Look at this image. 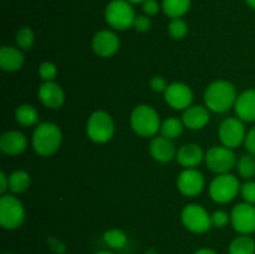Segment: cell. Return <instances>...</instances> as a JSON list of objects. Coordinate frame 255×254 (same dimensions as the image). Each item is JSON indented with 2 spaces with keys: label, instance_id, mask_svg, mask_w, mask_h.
I'll list each match as a JSON object with an SVG mask.
<instances>
[{
  "label": "cell",
  "instance_id": "32",
  "mask_svg": "<svg viewBox=\"0 0 255 254\" xmlns=\"http://www.w3.org/2000/svg\"><path fill=\"white\" fill-rule=\"evenodd\" d=\"M242 196L247 203L254 204L255 206V182L249 181L241 187Z\"/></svg>",
  "mask_w": 255,
  "mask_h": 254
},
{
  "label": "cell",
  "instance_id": "35",
  "mask_svg": "<svg viewBox=\"0 0 255 254\" xmlns=\"http://www.w3.org/2000/svg\"><path fill=\"white\" fill-rule=\"evenodd\" d=\"M149 86H151V89L154 92H164L167 87H168V85H167V81L162 76H154L152 77Z\"/></svg>",
  "mask_w": 255,
  "mask_h": 254
},
{
  "label": "cell",
  "instance_id": "17",
  "mask_svg": "<svg viewBox=\"0 0 255 254\" xmlns=\"http://www.w3.org/2000/svg\"><path fill=\"white\" fill-rule=\"evenodd\" d=\"M234 110L242 121L255 122V89L247 90L239 95Z\"/></svg>",
  "mask_w": 255,
  "mask_h": 254
},
{
  "label": "cell",
  "instance_id": "3",
  "mask_svg": "<svg viewBox=\"0 0 255 254\" xmlns=\"http://www.w3.org/2000/svg\"><path fill=\"white\" fill-rule=\"evenodd\" d=\"M131 127L141 137H152L161 129V120L153 107L139 105L131 114Z\"/></svg>",
  "mask_w": 255,
  "mask_h": 254
},
{
  "label": "cell",
  "instance_id": "12",
  "mask_svg": "<svg viewBox=\"0 0 255 254\" xmlns=\"http://www.w3.org/2000/svg\"><path fill=\"white\" fill-rule=\"evenodd\" d=\"M164 100L174 110L188 109L193 101V92L191 87L182 82H173L168 85L164 91Z\"/></svg>",
  "mask_w": 255,
  "mask_h": 254
},
{
  "label": "cell",
  "instance_id": "1",
  "mask_svg": "<svg viewBox=\"0 0 255 254\" xmlns=\"http://www.w3.org/2000/svg\"><path fill=\"white\" fill-rule=\"evenodd\" d=\"M237 99V90L233 84L224 80L214 81L207 87L204 92V102L206 107L216 114H223L229 109L234 107Z\"/></svg>",
  "mask_w": 255,
  "mask_h": 254
},
{
  "label": "cell",
  "instance_id": "26",
  "mask_svg": "<svg viewBox=\"0 0 255 254\" xmlns=\"http://www.w3.org/2000/svg\"><path fill=\"white\" fill-rule=\"evenodd\" d=\"M184 125L182 122V120L176 119V117H169V119H166L161 124V134L166 138L174 139L177 137H179L183 132Z\"/></svg>",
  "mask_w": 255,
  "mask_h": 254
},
{
  "label": "cell",
  "instance_id": "16",
  "mask_svg": "<svg viewBox=\"0 0 255 254\" xmlns=\"http://www.w3.org/2000/svg\"><path fill=\"white\" fill-rule=\"evenodd\" d=\"M27 139L25 134L19 131L5 132L0 138V149L2 153L9 156H16L26 149Z\"/></svg>",
  "mask_w": 255,
  "mask_h": 254
},
{
  "label": "cell",
  "instance_id": "34",
  "mask_svg": "<svg viewBox=\"0 0 255 254\" xmlns=\"http://www.w3.org/2000/svg\"><path fill=\"white\" fill-rule=\"evenodd\" d=\"M133 26L137 31L146 32L151 29L152 22L148 16H146V15H139V16H136V19H134Z\"/></svg>",
  "mask_w": 255,
  "mask_h": 254
},
{
  "label": "cell",
  "instance_id": "22",
  "mask_svg": "<svg viewBox=\"0 0 255 254\" xmlns=\"http://www.w3.org/2000/svg\"><path fill=\"white\" fill-rule=\"evenodd\" d=\"M191 6V0H163L162 9L167 16L172 19H178L183 16Z\"/></svg>",
  "mask_w": 255,
  "mask_h": 254
},
{
  "label": "cell",
  "instance_id": "4",
  "mask_svg": "<svg viewBox=\"0 0 255 254\" xmlns=\"http://www.w3.org/2000/svg\"><path fill=\"white\" fill-rule=\"evenodd\" d=\"M25 208L21 201L12 194H2L0 198V224L4 229H16L24 223Z\"/></svg>",
  "mask_w": 255,
  "mask_h": 254
},
{
  "label": "cell",
  "instance_id": "43",
  "mask_svg": "<svg viewBox=\"0 0 255 254\" xmlns=\"http://www.w3.org/2000/svg\"><path fill=\"white\" fill-rule=\"evenodd\" d=\"M128 2H133V4H137V2H143L146 1V0H127Z\"/></svg>",
  "mask_w": 255,
  "mask_h": 254
},
{
  "label": "cell",
  "instance_id": "44",
  "mask_svg": "<svg viewBox=\"0 0 255 254\" xmlns=\"http://www.w3.org/2000/svg\"><path fill=\"white\" fill-rule=\"evenodd\" d=\"M146 254H157V253H156V251H154V249H149V251L146 252Z\"/></svg>",
  "mask_w": 255,
  "mask_h": 254
},
{
  "label": "cell",
  "instance_id": "2",
  "mask_svg": "<svg viewBox=\"0 0 255 254\" xmlns=\"http://www.w3.org/2000/svg\"><path fill=\"white\" fill-rule=\"evenodd\" d=\"M62 141L61 129L52 122H42L32 133V147L39 156L49 157L59 149Z\"/></svg>",
  "mask_w": 255,
  "mask_h": 254
},
{
  "label": "cell",
  "instance_id": "20",
  "mask_svg": "<svg viewBox=\"0 0 255 254\" xmlns=\"http://www.w3.org/2000/svg\"><path fill=\"white\" fill-rule=\"evenodd\" d=\"M24 60V54L20 49L12 46H2L0 49V67L4 71H17L22 67Z\"/></svg>",
  "mask_w": 255,
  "mask_h": 254
},
{
  "label": "cell",
  "instance_id": "18",
  "mask_svg": "<svg viewBox=\"0 0 255 254\" xmlns=\"http://www.w3.org/2000/svg\"><path fill=\"white\" fill-rule=\"evenodd\" d=\"M184 127L189 129H201L209 122V110L204 106L194 105L184 110L182 115Z\"/></svg>",
  "mask_w": 255,
  "mask_h": 254
},
{
  "label": "cell",
  "instance_id": "21",
  "mask_svg": "<svg viewBox=\"0 0 255 254\" xmlns=\"http://www.w3.org/2000/svg\"><path fill=\"white\" fill-rule=\"evenodd\" d=\"M176 157L181 166L186 167V168H193L201 163L202 159L204 158V154L198 144L187 143L178 149Z\"/></svg>",
  "mask_w": 255,
  "mask_h": 254
},
{
  "label": "cell",
  "instance_id": "36",
  "mask_svg": "<svg viewBox=\"0 0 255 254\" xmlns=\"http://www.w3.org/2000/svg\"><path fill=\"white\" fill-rule=\"evenodd\" d=\"M244 144H246V148L248 149L249 153L254 154L255 156V127H253V128L247 133L246 139H244Z\"/></svg>",
  "mask_w": 255,
  "mask_h": 254
},
{
  "label": "cell",
  "instance_id": "30",
  "mask_svg": "<svg viewBox=\"0 0 255 254\" xmlns=\"http://www.w3.org/2000/svg\"><path fill=\"white\" fill-rule=\"evenodd\" d=\"M168 32L173 39L181 40L183 39L184 36L188 32V26H187L186 21L182 20L181 17L178 19H173L168 25Z\"/></svg>",
  "mask_w": 255,
  "mask_h": 254
},
{
  "label": "cell",
  "instance_id": "6",
  "mask_svg": "<svg viewBox=\"0 0 255 254\" xmlns=\"http://www.w3.org/2000/svg\"><path fill=\"white\" fill-rule=\"evenodd\" d=\"M107 24L116 30H126L133 25L136 15L133 7L127 0H114L105 11Z\"/></svg>",
  "mask_w": 255,
  "mask_h": 254
},
{
  "label": "cell",
  "instance_id": "33",
  "mask_svg": "<svg viewBox=\"0 0 255 254\" xmlns=\"http://www.w3.org/2000/svg\"><path fill=\"white\" fill-rule=\"evenodd\" d=\"M229 219H231V217L224 211H217L211 216L212 226L216 227V228H224L229 223Z\"/></svg>",
  "mask_w": 255,
  "mask_h": 254
},
{
  "label": "cell",
  "instance_id": "14",
  "mask_svg": "<svg viewBox=\"0 0 255 254\" xmlns=\"http://www.w3.org/2000/svg\"><path fill=\"white\" fill-rule=\"evenodd\" d=\"M120 47V39L110 30L99 31L92 39V49L99 56L110 57L117 52Z\"/></svg>",
  "mask_w": 255,
  "mask_h": 254
},
{
  "label": "cell",
  "instance_id": "39",
  "mask_svg": "<svg viewBox=\"0 0 255 254\" xmlns=\"http://www.w3.org/2000/svg\"><path fill=\"white\" fill-rule=\"evenodd\" d=\"M7 188H9V177L5 174V172H0V193L5 194Z\"/></svg>",
  "mask_w": 255,
  "mask_h": 254
},
{
  "label": "cell",
  "instance_id": "11",
  "mask_svg": "<svg viewBox=\"0 0 255 254\" xmlns=\"http://www.w3.org/2000/svg\"><path fill=\"white\" fill-rule=\"evenodd\" d=\"M231 222L238 233L249 236L255 232V207L251 203H239L231 213Z\"/></svg>",
  "mask_w": 255,
  "mask_h": 254
},
{
  "label": "cell",
  "instance_id": "27",
  "mask_svg": "<svg viewBox=\"0 0 255 254\" xmlns=\"http://www.w3.org/2000/svg\"><path fill=\"white\" fill-rule=\"evenodd\" d=\"M104 241L112 249H122L127 244V236L121 229H109L105 232Z\"/></svg>",
  "mask_w": 255,
  "mask_h": 254
},
{
  "label": "cell",
  "instance_id": "38",
  "mask_svg": "<svg viewBox=\"0 0 255 254\" xmlns=\"http://www.w3.org/2000/svg\"><path fill=\"white\" fill-rule=\"evenodd\" d=\"M49 244H50V247H51V249H54V251L59 254L65 253V251H66V247H65V244H62L61 242L57 241L56 238H50Z\"/></svg>",
  "mask_w": 255,
  "mask_h": 254
},
{
  "label": "cell",
  "instance_id": "40",
  "mask_svg": "<svg viewBox=\"0 0 255 254\" xmlns=\"http://www.w3.org/2000/svg\"><path fill=\"white\" fill-rule=\"evenodd\" d=\"M194 254H218V253L214 251H212V249H209V248H202V249H198V251H197Z\"/></svg>",
  "mask_w": 255,
  "mask_h": 254
},
{
  "label": "cell",
  "instance_id": "31",
  "mask_svg": "<svg viewBox=\"0 0 255 254\" xmlns=\"http://www.w3.org/2000/svg\"><path fill=\"white\" fill-rule=\"evenodd\" d=\"M39 74L41 76V79L45 80V81H52L56 77L57 69L55 66V64H52V62H42L39 67Z\"/></svg>",
  "mask_w": 255,
  "mask_h": 254
},
{
  "label": "cell",
  "instance_id": "7",
  "mask_svg": "<svg viewBox=\"0 0 255 254\" xmlns=\"http://www.w3.org/2000/svg\"><path fill=\"white\" fill-rule=\"evenodd\" d=\"M239 181L236 176L229 173L218 174L209 186V194L217 203H228L239 193Z\"/></svg>",
  "mask_w": 255,
  "mask_h": 254
},
{
  "label": "cell",
  "instance_id": "23",
  "mask_svg": "<svg viewBox=\"0 0 255 254\" xmlns=\"http://www.w3.org/2000/svg\"><path fill=\"white\" fill-rule=\"evenodd\" d=\"M15 119L22 126H34L39 122V114L31 105H20L15 111Z\"/></svg>",
  "mask_w": 255,
  "mask_h": 254
},
{
  "label": "cell",
  "instance_id": "25",
  "mask_svg": "<svg viewBox=\"0 0 255 254\" xmlns=\"http://www.w3.org/2000/svg\"><path fill=\"white\" fill-rule=\"evenodd\" d=\"M255 242L252 237L244 236L234 239L229 246V254H254Z\"/></svg>",
  "mask_w": 255,
  "mask_h": 254
},
{
  "label": "cell",
  "instance_id": "45",
  "mask_svg": "<svg viewBox=\"0 0 255 254\" xmlns=\"http://www.w3.org/2000/svg\"><path fill=\"white\" fill-rule=\"evenodd\" d=\"M5 254H12V253H5Z\"/></svg>",
  "mask_w": 255,
  "mask_h": 254
},
{
  "label": "cell",
  "instance_id": "19",
  "mask_svg": "<svg viewBox=\"0 0 255 254\" xmlns=\"http://www.w3.org/2000/svg\"><path fill=\"white\" fill-rule=\"evenodd\" d=\"M149 152H151L152 157L161 163H167V162L172 161L174 156H177L176 147H174L172 139L166 138L163 136L154 137L152 139Z\"/></svg>",
  "mask_w": 255,
  "mask_h": 254
},
{
  "label": "cell",
  "instance_id": "9",
  "mask_svg": "<svg viewBox=\"0 0 255 254\" xmlns=\"http://www.w3.org/2000/svg\"><path fill=\"white\" fill-rule=\"evenodd\" d=\"M207 167L212 172L218 174L228 173L237 164V158L232 148L226 146H214L207 151L206 156Z\"/></svg>",
  "mask_w": 255,
  "mask_h": 254
},
{
  "label": "cell",
  "instance_id": "42",
  "mask_svg": "<svg viewBox=\"0 0 255 254\" xmlns=\"http://www.w3.org/2000/svg\"><path fill=\"white\" fill-rule=\"evenodd\" d=\"M95 254H115V253H112V252H109V251H101V252H97V253Z\"/></svg>",
  "mask_w": 255,
  "mask_h": 254
},
{
  "label": "cell",
  "instance_id": "8",
  "mask_svg": "<svg viewBox=\"0 0 255 254\" xmlns=\"http://www.w3.org/2000/svg\"><path fill=\"white\" fill-rule=\"evenodd\" d=\"M183 226L193 233L202 234L212 228L211 216L199 204H187L181 213Z\"/></svg>",
  "mask_w": 255,
  "mask_h": 254
},
{
  "label": "cell",
  "instance_id": "10",
  "mask_svg": "<svg viewBox=\"0 0 255 254\" xmlns=\"http://www.w3.org/2000/svg\"><path fill=\"white\" fill-rule=\"evenodd\" d=\"M219 139L228 148H236L246 139V127L243 121L237 117H228L219 126Z\"/></svg>",
  "mask_w": 255,
  "mask_h": 254
},
{
  "label": "cell",
  "instance_id": "41",
  "mask_svg": "<svg viewBox=\"0 0 255 254\" xmlns=\"http://www.w3.org/2000/svg\"><path fill=\"white\" fill-rule=\"evenodd\" d=\"M247 4L249 5L251 7H253V9L255 10V0H246Z\"/></svg>",
  "mask_w": 255,
  "mask_h": 254
},
{
  "label": "cell",
  "instance_id": "13",
  "mask_svg": "<svg viewBox=\"0 0 255 254\" xmlns=\"http://www.w3.org/2000/svg\"><path fill=\"white\" fill-rule=\"evenodd\" d=\"M177 187L183 196H197L204 188L203 174L196 168H186L177 178Z\"/></svg>",
  "mask_w": 255,
  "mask_h": 254
},
{
  "label": "cell",
  "instance_id": "5",
  "mask_svg": "<svg viewBox=\"0 0 255 254\" xmlns=\"http://www.w3.org/2000/svg\"><path fill=\"white\" fill-rule=\"evenodd\" d=\"M86 133L96 143L109 142L115 133L114 120L106 111H95L87 120Z\"/></svg>",
  "mask_w": 255,
  "mask_h": 254
},
{
  "label": "cell",
  "instance_id": "28",
  "mask_svg": "<svg viewBox=\"0 0 255 254\" xmlns=\"http://www.w3.org/2000/svg\"><path fill=\"white\" fill-rule=\"evenodd\" d=\"M237 167L243 178H253L255 176V156L252 153L243 154L237 162Z\"/></svg>",
  "mask_w": 255,
  "mask_h": 254
},
{
  "label": "cell",
  "instance_id": "24",
  "mask_svg": "<svg viewBox=\"0 0 255 254\" xmlns=\"http://www.w3.org/2000/svg\"><path fill=\"white\" fill-rule=\"evenodd\" d=\"M30 183H31L30 174L21 169L12 172L9 177V189L12 193H22L29 188Z\"/></svg>",
  "mask_w": 255,
  "mask_h": 254
},
{
  "label": "cell",
  "instance_id": "29",
  "mask_svg": "<svg viewBox=\"0 0 255 254\" xmlns=\"http://www.w3.org/2000/svg\"><path fill=\"white\" fill-rule=\"evenodd\" d=\"M34 32L30 27H21L16 32V44L20 50H29L34 44Z\"/></svg>",
  "mask_w": 255,
  "mask_h": 254
},
{
  "label": "cell",
  "instance_id": "37",
  "mask_svg": "<svg viewBox=\"0 0 255 254\" xmlns=\"http://www.w3.org/2000/svg\"><path fill=\"white\" fill-rule=\"evenodd\" d=\"M158 2L156 0H146L143 1V11L147 15H156L158 12Z\"/></svg>",
  "mask_w": 255,
  "mask_h": 254
},
{
  "label": "cell",
  "instance_id": "15",
  "mask_svg": "<svg viewBox=\"0 0 255 254\" xmlns=\"http://www.w3.org/2000/svg\"><path fill=\"white\" fill-rule=\"evenodd\" d=\"M37 96L44 106L52 110L60 109L65 101L64 90L54 81H45L44 84L40 85Z\"/></svg>",
  "mask_w": 255,
  "mask_h": 254
}]
</instances>
